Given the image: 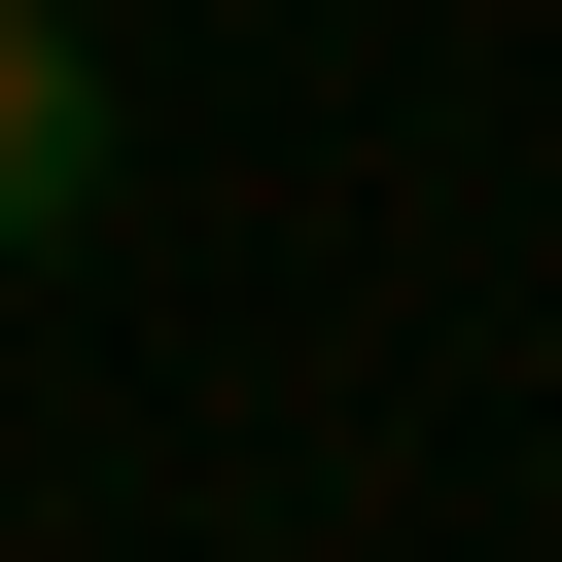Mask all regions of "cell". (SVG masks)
Returning <instances> with one entry per match:
<instances>
[{
	"label": "cell",
	"mask_w": 562,
	"mask_h": 562,
	"mask_svg": "<svg viewBox=\"0 0 562 562\" xmlns=\"http://www.w3.org/2000/svg\"><path fill=\"white\" fill-rule=\"evenodd\" d=\"M70 211H105V35L0 0V246H70Z\"/></svg>",
	"instance_id": "6da1fadb"
}]
</instances>
